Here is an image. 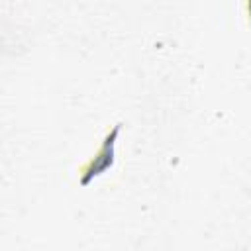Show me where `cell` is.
Masks as SVG:
<instances>
[{
	"mask_svg": "<svg viewBox=\"0 0 251 251\" xmlns=\"http://www.w3.org/2000/svg\"><path fill=\"white\" fill-rule=\"evenodd\" d=\"M118 131H120V126H116L108 135H106V139H104V143H102V147H100V151H98V155L82 169V176H80V184H88L90 182V178H94V176H98L100 173H104L108 167H112V163H114V141H116V135H118Z\"/></svg>",
	"mask_w": 251,
	"mask_h": 251,
	"instance_id": "6da1fadb",
	"label": "cell"
}]
</instances>
